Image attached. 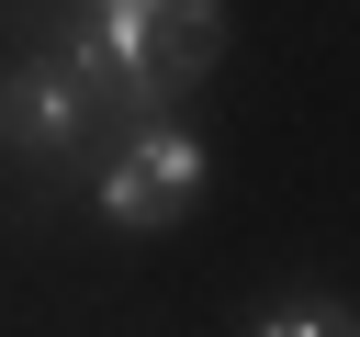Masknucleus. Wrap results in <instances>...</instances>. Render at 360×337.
<instances>
[{"mask_svg":"<svg viewBox=\"0 0 360 337\" xmlns=\"http://www.w3.org/2000/svg\"><path fill=\"white\" fill-rule=\"evenodd\" d=\"M90 202H101V225H124V236L180 225V213L202 202V135H191V124H135L124 157H101Z\"/></svg>","mask_w":360,"mask_h":337,"instance_id":"obj_2","label":"nucleus"},{"mask_svg":"<svg viewBox=\"0 0 360 337\" xmlns=\"http://www.w3.org/2000/svg\"><path fill=\"white\" fill-rule=\"evenodd\" d=\"M248 337H360V315H349V303H326V292H292V303H270Z\"/></svg>","mask_w":360,"mask_h":337,"instance_id":"obj_4","label":"nucleus"},{"mask_svg":"<svg viewBox=\"0 0 360 337\" xmlns=\"http://www.w3.org/2000/svg\"><path fill=\"white\" fill-rule=\"evenodd\" d=\"M225 56V0H68V67L101 124H169Z\"/></svg>","mask_w":360,"mask_h":337,"instance_id":"obj_1","label":"nucleus"},{"mask_svg":"<svg viewBox=\"0 0 360 337\" xmlns=\"http://www.w3.org/2000/svg\"><path fill=\"white\" fill-rule=\"evenodd\" d=\"M90 124H101V112H90V90H79L68 56H22V67L0 79V146H11V157H79Z\"/></svg>","mask_w":360,"mask_h":337,"instance_id":"obj_3","label":"nucleus"}]
</instances>
